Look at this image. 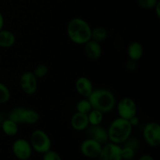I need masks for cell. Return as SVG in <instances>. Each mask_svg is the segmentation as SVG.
I'll return each mask as SVG.
<instances>
[{"mask_svg":"<svg viewBox=\"0 0 160 160\" xmlns=\"http://www.w3.org/2000/svg\"><path fill=\"white\" fill-rule=\"evenodd\" d=\"M136 151L133 148H130V147L124 146L121 147V156L122 160L124 159H134L135 156Z\"/></svg>","mask_w":160,"mask_h":160,"instance_id":"cell-24","label":"cell"},{"mask_svg":"<svg viewBox=\"0 0 160 160\" xmlns=\"http://www.w3.org/2000/svg\"><path fill=\"white\" fill-rule=\"evenodd\" d=\"M98 159L99 160H122L121 146L112 142L104 144Z\"/></svg>","mask_w":160,"mask_h":160,"instance_id":"cell-11","label":"cell"},{"mask_svg":"<svg viewBox=\"0 0 160 160\" xmlns=\"http://www.w3.org/2000/svg\"><path fill=\"white\" fill-rule=\"evenodd\" d=\"M128 121L130 122V123H131V125L132 127L138 126V123H139V119H138V117H137V116H134L133 117L130 118L129 120H128Z\"/></svg>","mask_w":160,"mask_h":160,"instance_id":"cell-29","label":"cell"},{"mask_svg":"<svg viewBox=\"0 0 160 160\" xmlns=\"http://www.w3.org/2000/svg\"><path fill=\"white\" fill-rule=\"evenodd\" d=\"M42 156V160H62L60 155L56 151L53 150H48V152H45Z\"/></svg>","mask_w":160,"mask_h":160,"instance_id":"cell-26","label":"cell"},{"mask_svg":"<svg viewBox=\"0 0 160 160\" xmlns=\"http://www.w3.org/2000/svg\"><path fill=\"white\" fill-rule=\"evenodd\" d=\"M160 2L157 3V5H156V6H155L154 9L156 10V17H158V18H160Z\"/></svg>","mask_w":160,"mask_h":160,"instance_id":"cell-31","label":"cell"},{"mask_svg":"<svg viewBox=\"0 0 160 160\" xmlns=\"http://www.w3.org/2000/svg\"><path fill=\"white\" fill-rule=\"evenodd\" d=\"M88 134L89 136V138L99 142L102 145L109 142L107 131L100 125L91 126L88 130Z\"/></svg>","mask_w":160,"mask_h":160,"instance_id":"cell-14","label":"cell"},{"mask_svg":"<svg viewBox=\"0 0 160 160\" xmlns=\"http://www.w3.org/2000/svg\"><path fill=\"white\" fill-rule=\"evenodd\" d=\"M143 138L149 146L156 148L160 145V126L157 122H149L143 129Z\"/></svg>","mask_w":160,"mask_h":160,"instance_id":"cell-6","label":"cell"},{"mask_svg":"<svg viewBox=\"0 0 160 160\" xmlns=\"http://www.w3.org/2000/svg\"><path fill=\"white\" fill-rule=\"evenodd\" d=\"M1 127L3 133L7 136L12 137V136H15L18 133V124L16 122L11 120L10 119L5 120L2 123Z\"/></svg>","mask_w":160,"mask_h":160,"instance_id":"cell-18","label":"cell"},{"mask_svg":"<svg viewBox=\"0 0 160 160\" xmlns=\"http://www.w3.org/2000/svg\"><path fill=\"white\" fill-rule=\"evenodd\" d=\"M108 37V32L106 28L102 27H96L95 28H92V34H91V39L97 42H104Z\"/></svg>","mask_w":160,"mask_h":160,"instance_id":"cell-19","label":"cell"},{"mask_svg":"<svg viewBox=\"0 0 160 160\" xmlns=\"http://www.w3.org/2000/svg\"><path fill=\"white\" fill-rule=\"evenodd\" d=\"M70 125L72 128L76 131H83L87 129L89 126L88 114L75 112L70 120Z\"/></svg>","mask_w":160,"mask_h":160,"instance_id":"cell-15","label":"cell"},{"mask_svg":"<svg viewBox=\"0 0 160 160\" xmlns=\"http://www.w3.org/2000/svg\"><path fill=\"white\" fill-rule=\"evenodd\" d=\"M132 128L133 127L128 120L121 117L115 119L107 130L109 141L117 145H121L131 137Z\"/></svg>","mask_w":160,"mask_h":160,"instance_id":"cell-3","label":"cell"},{"mask_svg":"<svg viewBox=\"0 0 160 160\" xmlns=\"http://www.w3.org/2000/svg\"><path fill=\"white\" fill-rule=\"evenodd\" d=\"M4 22H5L4 17H3L2 13L0 12V31H1L2 29H3V27H4Z\"/></svg>","mask_w":160,"mask_h":160,"instance_id":"cell-32","label":"cell"},{"mask_svg":"<svg viewBox=\"0 0 160 160\" xmlns=\"http://www.w3.org/2000/svg\"><path fill=\"white\" fill-rule=\"evenodd\" d=\"M103 115L100 111L97 109H92L90 112L88 113V118L89 125L91 126H96V125H100L102 122L103 121Z\"/></svg>","mask_w":160,"mask_h":160,"instance_id":"cell-20","label":"cell"},{"mask_svg":"<svg viewBox=\"0 0 160 160\" xmlns=\"http://www.w3.org/2000/svg\"><path fill=\"white\" fill-rule=\"evenodd\" d=\"M67 33L69 38L77 45H84L91 40L92 28L81 17H74L67 23Z\"/></svg>","mask_w":160,"mask_h":160,"instance_id":"cell-1","label":"cell"},{"mask_svg":"<svg viewBox=\"0 0 160 160\" xmlns=\"http://www.w3.org/2000/svg\"><path fill=\"white\" fill-rule=\"evenodd\" d=\"M20 86L23 92L27 95H34L38 89V78L33 72H23L20 78Z\"/></svg>","mask_w":160,"mask_h":160,"instance_id":"cell-10","label":"cell"},{"mask_svg":"<svg viewBox=\"0 0 160 160\" xmlns=\"http://www.w3.org/2000/svg\"><path fill=\"white\" fill-rule=\"evenodd\" d=\"M102 145L92 138H87L80 145L81 153L88 159H96L99 156Z\"/></svg>","mask_w":160,"mask_h":160,"instance_id":"cell-9","label":"cell"},{"mask_svg":"<svg viewBox=\"0 0 160 160\" xmlns=\"http://www.w3.org/2000/svg\"><path fill=\"white\" fill-rule=\"evenodd\" d=\"M32 149L36 152L44 154L51 149L52 141L48 134L42 129H36L31 133L30 139Z\"/></svg>","mask_w":160,"mask_h":160,"instance_id":"cell-5","label":"cell"},{"mask_svg":"<svg viewBox=\"0 0 160 160\" xmlns=\"http://www.w3.org/2000/svg\"><path fill=\"white\" fill-rule=\"evenodd\" d=\"M84 45L86 56L90 60L97 61L101 58L102 55V48L99 42L91 39Z\"/></svg>","mask_w":160,"mask_h":160,"instance_id":"cell-12","label":"cell"},{"mask_svg":"<svg viewBox=\"0 0 160 160\" xmlns=\"http://www.w3.org/2000/svg\"><path fill=\"white\" fill-rule=\"evenodd\" d=\"M127 53H128V56L130 59L138 61L143 56V45L139 42H131L128 46V48H127Z\"/></svg>","mask_w":160,"mask_h":160,"instance_id":"cell-16","label":"cell"},{"mask_svg":"<svg viewBox=\"0 0 160 160\" xmlns=\"http://www.w3.org/2000/svg\"><path fill=\"white\" fill-rule=\"evenodd\" d=\"M9 119L19 123L34 124L38 123L40 119L39 113L33 109L24 107H17L12 109L9 115Z\"/></svg>","mask_w":160,"mask_h":160,"instance_id":"cell-4","label":"cell"},{"mask_svg":"<svg viewBox=\"0 0 160 160\" xmlns=\"http://www.w3.org/2000/svg\"><path fill=\"white\" fill-rule=\"evenodd\" d=\"M75 88L77 92L84 98H88L94 90L92 81L86 77L78 78L75 82Z\"/></svg>","mask_w":160,"mask_h":160,"instance_id":"cell-13","label":"cell"},{"mask_svg":"<svg viewBox=\"0 0 160 160\" xmlns=\"http://www.w3.org/2000/svg\"><path fill=\"white\" fill-rule=\"evenodd\" d=\"M88 98L92 109H97L103 114L110 112L116 106L115 95L106 88L94 89Z\"/></svg>","mask_w":160,"mask_h":160,"instance_id":"cell-2","label":"cell"},{"mask_svg":"<svg viewBox=\"0 0 160 160\" xmlns=\"http://www.w3.org/2000/svg\"><path fill=\"white\" fill-rule=\"evenodd\" d=\"M10 98V91L9 88L0 82V105L5 104L7 102Z\"/></svg>","mask_w":160,"mask_h":160,"instance_id":"cell-22","label":"cell"},{"mask_svg":"<svg viewBox=\"0 0 160 160\" xmlns=\"http://www.w3.org/2000/svg\"><path fill=\"white\" fill-rule=\"evenodd\" d=\"M12 152L19 160H28L31 157L33 149L30 142L24 138H18L12 143Z\"/></svg>","mask_w":160,"mask_h":160,"instance_id":"cell-8","label":"cell"},{"mask_svg":"<svg viewBox=\"0 0 160 160\" xmlns=\"http://www.w3.org/2000/svg\"><path fill=\"white\" fill-rule=\"evenodd\" d=\"M124 160H134V159H124Z\"/></svg>","mask_w":160,"mask_h":160,"instance_id":"cell-33","label":"cell"},{"mask_svg":"<svg viewBox=\"0 0 160 160\" xmlns=\"http://www.w3.org/2000/svg\"><path fill=\"white\" fill-rule=\"evenodd\" d=\"M159 0H138V4L142 9H154Z\"/></svg>","mask_w":160,"mask_h":160,"instance_id":"cell-25","label":"cell"},{"mask_svg":"<svg viewBox=\"0 0 160 160\" xmlns=\"http://www.w3.org/2000/svg\"><path fill=\"white\" fill-rule=\"evenodd\" d=\"M76 109L77 112H81V113L88 114L91 110L92 109V105H91L90 102H89L88 98H83V99L80 100L76 105Z\"/></svg>","mask_w":160,"mask_h":160,"instance_id":"cell-21","label":"cell"},{"mask_svg":"<svg viewBox=\"0 0 160 160\" xmlns=\"http://www.w3.org/2000/svg\"><path fill=\"white\" fill-rule=\"evenodd\" d=\"M125 68L128 71H134L137 69V61L132 60L130 59L127 61L126 64H125Z\"/></svg>","mask_w":160,"mask_h":160,"instance_id":"cell-28","label":"cell"},{"mask_svg":"<svg viewBox=\"0 0 160 160\" xmlns=\"http://www.w3.org/2000/svg\"><path fill=\"white\" fill-rule=\"evenodd\" d=\"M117 109L119 117L128 120L134 116H136L138 108L136 102L133 98L124 97L118 102Z\"/></svg>","mask_w":160,"mask_h":160,"instance_id":"cell-7","label":"cell"},{"mask_svg":"<svg viewBox=\"0 0 160 160\" xmlns=\"http://www.w3.org/2000/svg\"><path fill=\"white\" fill-rule=\"evenodd\" d=\"M138 160H156L154 159L153 156H152L151 155H148V154H144L142 155V156H140Z\"/></svg>","mask_w":160,"mask_h":160,"instance_id":"cell-30","label":"cell"},{"mask_svg":"<svg viewBox=\"0 0 160 160\" xmlns=\"http://www.w3.org/2000/svg\"><path fill=\"white\" fill-rule=\"evenodd\" d=\"M123 145L124 146L130 147V148H133L135 151H137L138 148H139V141L137 138H131L127 139L124 142H123Z\"/></svg>","mask_w":160,"mask_h":160,"instance_id":"cell-27","label":"cell"},{"mask_svg":"<svg viewBox=\"0 0 160 160\" xmlns=\"http://www.w3.org/2000/svg\"><path fill=\"white\" fill-rule=\"evenodd\" d=\"M48 72V68L45 64H39L33 71V73L37 78H42L47 75Z\"/></svg>","mask_w":160,"mask_h":160,"instance_id":"cell-23","label":"cell"},{"mask_svg":"<svg viewBox=\"0 0 160 160\" xmlns=\"http://www.w3.org/2000/svg\"><path fill=\"white\" fill-rule=\"evenodd\" d=\"M16 42V37L12 32L8 30L2 29L0 31V47L9 48L13 46Z\"/></svg>","mask_w":160,"mask_h":160,"instance_id":"cell-17","label":"cell"}]
</instances>
